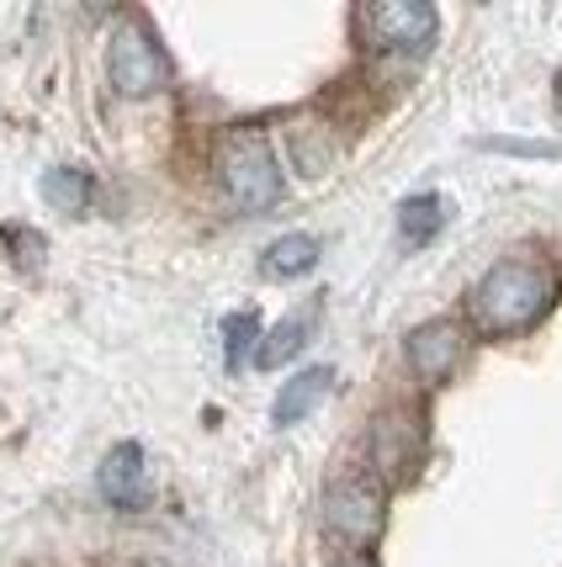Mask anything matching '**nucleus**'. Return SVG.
<instances>
[{"instance_id": "obj_6", "label": "nucleus", "mask_w": 562, "mask_h": 567, "mask_svg": "<svg viewBox=\"0 0 562 567\" xmlns=\"http://www.w3.org/2000/svg\"><path fill=\"white\" fill-rule=\"evenodd\" d=\"M457 361H462V334H457L446 319L419 323L415 334H409V367H415L419 382L440 388V382L457 371Z\"/></svg>"}, {"instance_id": "obj_11", "label": "nucleus", "mask_w": 562, "mask_h": 567, "mask_svg": "<svg viewBox=\"0 0 562 567\" xmlns=\"http://www.w3.org/2000/svg\"><path fill=\"white\" fill-rule=\"evenodd\" d=\"M440 223H446V202L436 192H425V197H409L398 207V234L409 239V245H430L440 234Z\"/></svg>"}, {"instance_id": "obj_10", "label": "nucleus", "mask_w": 562, "mask_h": 567, "mask_svg": "<svg viewBox=\"0 0 562 567\" xmlns=\"http://www.w3.org/2000/svg\"><path fill=\"white\" fill-rule=\"evenodd\" d=\"M318 266V239L308 234H287V239H276L266 249V260H260V271L276 276V281H287V276H303Z\"/></svg>"}, {"instance_id": "obj_9", "label": "nucleus", "mask_w": 562, "mask_h": 567, "mask_svg": "<svg viewBox=\"0 0 562 567\" xmlns=\"http://www.w3.org/2000/svg\"><path fill=\"white\" fill-rule=\"evenodd\" d=\"M318 313H324V302H308V308H297L293 319H282L276 323V329H270V340L260 350H255V361H260V367H282V361H293L297 350L308 346V340H314V329H318Z\"/></svg>"}, {"instance_id": "obj_7", "label": "nucleus", "mask_w": 562, "mask_h": 567, "mask_svg": "<svg viewBox=\"0 0 562 567\" xmlns=\"http://www.w3.org/2000/svg\"><path fill=\"white\" fill-rule=\"evenodd\" d=\"M101 498L117 504V509H144L149 504V467H144V451L133 441L106 451V462H101Z\"/></svg>"}, {"instance_id": "obj_12", "label": "nucleus", "mask_w": 562, "mask_h": 567, "mask_svg": "<svg viewBox=\"0 0 562 567\" xmlns=\"http://www.w3.org/2000/svg\"><path fill=\"white\" fill-rule=\"evenodd\" d=\"M43 197H49L53 207H64V213H80V207L91 202V181L80 171H49L43 175Z\"/></svg>"}, {"instance_id": "obj_4", "label": "nucleus", "mask_w": 562, "mask_h": 567, "mask_svg": "<svg viewBox=\"0 0 562 567\" xmlns=\"http://www.w3.org/2000/svg\"><path fill=\"white\" fill-rule=\"evenodd\" d=\"M361 32L377 53H419L436 43V6L425 0H382L361 11Z\"/></svg>"}, {"instance_id": "obj_14", "label": "nucleus", "mask_w": 562, "mask_h": 567, "mask_svg": "<svg viewBox=\"0 0 562 567\" xmlns=\"http://www.w3.org/2000/svg\"><path fill=\"white\" fill-rule=\"evenodd\" d=\"M335 567H371L367 557H345V563H335Z\"/></svg>"}, {"instance_id": "obj_5", "label": "nucleus", "mask_w": 562, "mask_h": 567, "mask_svg": "<svg viewBox=\"0 0 562 567\" xmlns=\"http://www.w3.org/2000/svg\"><path fill=\"white\" fill-rule=\"evenodd\" d=\"M324 519L329 530H340L345 542H371L382 530V488L367 477H345L324 498Z\"/></svg>"}, {"instance_id": "obj_3", "label": "nucleus", "mask_w": 562, "mask_h": 567, "mask_svg": "<svg viewBox=\"0 0 562 567\" xmlns=\"http://www.w3.org/2000/svg\"><path fill=\"white\" fill-rule=\"evenodd\" d=\"M106 74H112V85H117V96H154V91H165V53L154 49V38H149L144 22H117L112 27V43H106Z\"/></svg>"}, {"instance_id": "obj_1", "label": "nucleus", "mask_w": 562, "mask_h": 567, "mask_svg": "<svg viewBox=\"0 0 562 567\" xmlns=\"http://www.w3.org/2000/svg\"><path fill=\"white\" fill-rule=\"evenodd\" d=\"M552 297H558V276L541 260H499L493 271L478 276L467 302H472V323L504 340V334H525L552 308Z\"/></svg>"}, {"instance_id": "obj_8", "label": "nucleus", "mask_w": 562, "mask_h": 567, "mask_svg": "<svg viewBox=\"0 0 562 567\" xmlns=\"http://www.w3.org/2000/svg\"><path fill=\"white\" fill-rule=\"evenodd\" d=\"M329 382H335V371H329V367L297 371L293 382H287V388L276 393V403H270V420L282 424V430H287V424H297V420H308L318 403L329 398Z\"/></svg>"}, {"instance_id": "obj_2", "label": "nucleus", "mask_w": 562, "mask_h": 567, "mask_svg": "<svg viewBox=\"0 0 562 567\" xmlns=\"http://www.w3.org/2000/svg\"><path fill=\"white\" fill-rule=\"evenodd\" d=\"M218 175H223V192L239 202L245 213H266V207H276V197H282V171H276V154H270L260 127L223 133Z\"/></svg>"}, {"instance_id": "obj_13", "label": "nucleus", "mask_w": 562, "mask_h": 567, "mask_svg": "<svg viewBox=\"0 0 562 567\" xmlns=\"http://www.w3.org/2000/svg\"><path fill=\"white\" fill-rule=\"evenodd\" d=\"M223 334H228V367H239V361H245V346L255 340V313H234V319L223 323Z\"/></svg>"}]
</instances>
